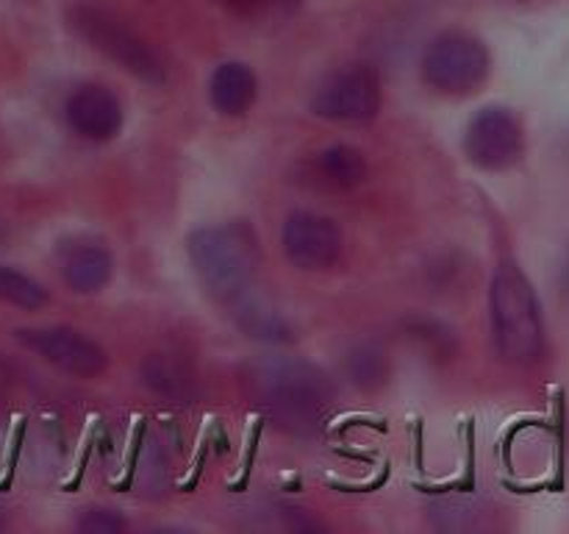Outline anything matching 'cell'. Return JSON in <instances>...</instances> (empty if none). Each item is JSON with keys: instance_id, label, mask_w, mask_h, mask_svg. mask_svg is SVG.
Returning <instances> with one entry per match:
<instances>
[{"instance_id": "1", "label": "cell", "mask_w": 569, "mask_h": 534, "mask_svg": "<svg viewBox=\"0 0 569 534\" xmlns=\"http://www.w3.org/2000/svg\"><path fill=\"white\" fill-rule=\"evenodd\" d=\"M256 387L270 415L298 434L317 432L337 398L331 378L320 367L289 356L264 362L256 373Z\"/></svg>"}, {"instance_id": "18", "label": "cell", "mask_w": 569, "mask_h": 534, "mask_svg": "<svg viewBox=\"0 0 569 534\" xmlns=\"http://www.w3.org/2000/svg\"><path fill=\"white\" fill-rule=\"evenodd\" d=\"M78 528L89 534H117L126 528V521L111 510H87V515L78 521Z\"/></svg>"}, {"instance_id": "19", "label": "cell", "mask_w": 569, "mask_h": 534, "mask_svg": "<svg viewBox=\"0 0 569 534\" xmlns=\"http://www.w3.org/2000/svg\"><path fill=\"white\" fill-rule=\"evenodd\" d=\"M144 437H148V421H139L137 428H133L131 434V456H128L126 462V476L120 478V482L114 484L117 493H128V487H131L133 476H137V467H139V454H142V445H144Z\"/></svg>"}, {"instance_id": "9", "label": "cell", "mask_w": 569, "mask_h": 534, "mask_svg": "<svg viewBox=\"0 0 569 534\" xmlns=\"http://www.w3.org/2000/svg\"><path fill=\"white\" fill-rule=\"evenodd\" d=\"M283 254L300 270H326L342 254V231L337 222L317 211H295L281 231Z\"/></svg>"}, {"instance_id": "15", "label": "cell", "mask_w": 569, "mask_h": 534, "mask_svg": "<svg viewBox=\"0 0 569 534\" xmlns=\"http://www.w3.org/2000/svg\"><path fill=\"white\" fill-rule=\"evenodd\" d=\"M142 376L144 384H148L153 393L164 395V398L172 400H183L192 395L194 382H192V373L176 359V356H150L142 367Z\"/></svg>"}, {"instance_id": "14", "label": "cell", "mask_w": 569, "mask_h": 534, "mask_svg": "<svg viewBox=\"0 0 569 534\" xmlns=\"http://www.w3.org/2000/svg\"><path fill=\"white\" fill-rule=\"evenodd\" d=\"M345 373H348L350 382L356 384L365 393H376L383 384L389 382V365L387 350L378 343H359L348 356H345Z\"/></svg>"}, {"instance_id": "12", "label": "cell", "mask_w": 569, "mask_h": 534, "mask_svg": "<svg viewBox=\"0 0 569 534\" xmlns=\"http://www.w3.org/2000/svg\"><path fill=\"white\" fill-rule=\"evenodd\" d=\"M61 273H64L67 287L89 295L98 293V289H103L111 281L114 261H111L109 250L100 248V245H81V248L70 250L64 256Z\"/></svg>"}, {"instance_id": "10", "label": "cell", "mask_w": 569, "mask_h": 534, "mask_svg": "<svg viewBox=\"0 0 569 534\" xmlns=\"http://www.w3.org/2000/svg\"><path fill=\"white\" fill-rule=\"evenodd\" d=\"M64 117L78 137L89 142H109L122 128V103L111 89L87 83L67 98Z\"/></svg>"}, {"instance_id": "5", "label": "cell", "mask_w": 569, "mask_h": 534, "mask_svg": "<svg viewBox=\"0 0 569 534\" xmlns=\"http://www.w3.org/2000/svg\"><path fill=\"white\" fill-rule=\"evenodd\" d=\"M422 81L442 95H470L492 70V59L481 39L472 33L448 31L428 44L422 56Z\"/></svg>"}, {"instance_id": "8", "label": "cell", "mask_w": 569, "mask_h": 534, "mask_svg": "<svg viewBox=\"0 0 569 534\" xmlns=\"http://www.w3.org/2000/svg\"><path fill=\"white\" fill-rule=\"evenodd\" d=\"M14 337L20 345L53 365L56 370L70 373L78 378H94L109 367V354L100 348L87 334L67 326H37V328H17Z\"/></svg>"}, {"instance_id": "2", "label": "cell", "mask_w": 569, "mask_h": 534, "mask_svg": "<svg viewBox=\"0 0 569 534\" xmlns=\"http://www.w3.org/2000/svg\"><path fill=\"white\" fill-rule=\"evenodd\" d=\"M489 315L498 354L511 365H531L545 350V320L533 284L515 261L495 270L489 289Z\"/></svg>"}, {"instance_id": "20", "label": "cell", "mask_w": 569, "mask_h": 534, "mask_svg": "<svg viewBox=\"0 0 569 534\" xmlns=\"http://www.w3.org/2000/svg\"><path fill=\"white\" fill-rule=\"evenodd\" d=\"M261 428H264V421H256L253 428H250L248 437V451H244V462H242V476L231 484L233 493H242L248 490L250 476H253V465H256V454H259V443H261Z\"/></svg>"}, {"instance_id": "7", "label": "cell", "mask_w": 569, "mask_h": 534, "mask_svg": "<svg viewBox=\"0 0 569 534\" xmlns=\"http://www.w3.org/2000/svg\"><path fill=\"white\" fill-rule=\"evenodd\" d=\"M317 117L333 122H365L381 109V78L372 67L353 65L333 72L311 98Z\"/></svg>"}, {"instance_id": "23", "label": "cell", "mask_w": 569, "mask_h": 534, "mask_svg": "<svg viewBox=\"0 0 569 534\" xmlns=\"http://www.w3.org/2000/svg\"><path fill=\"white\" fill-rule=\"evenodd\" d=\"M9 384H11V373H9V367H6L3 362H0V395H3L6 389H9Z\"/></svg>"}, {"instance_id": "24", "label": "cell", "mask_w": 569, "mask_h": 534, "mask_svg": "<svg viewBox=\"0 0 569 534\" xmlns=\"http://www.w3.org/2000/svg\"><path fill=\"white\" fill-rule=\"evenodd\" d=\"M565 273H567V284H569V265L565 267Z\"/></svg>"}, {"instance_id": "11", "label": "cell", "mask_w": 569, "mask_h": 534, "mask_svg": "<svg viewBox=\"0 0 569 534\" xmlns=\"http://www.w3.org/2000/svg\"><path fill=\"white\" fill-rule=\"evenodd\" d=\"M259 81L244 61H222L209 81V100L220 115L242 117L253 106Z\"/></svg>"}, {"instance_id": "22", "label": "cell", "mask_w": 569, "mask_h": 534, "mask_svg": "<svg viewBox=\"0 0 569 534\" xmlns=\"http://www.w3.org/2000/svg\"><path fill=\"white\" fill-rule=\"evenodd\" d=\"M217 3L226 6L228 11H233V14L250 17V14H259V11H264L267 6L276 3V0H217Z\"/></svg>"}, {"instance_id": "13", "label": "cell", "mask_w": 569, "mask_h": 534, "mask_svg": "<svg viewBox=\"0 0 569 534\" xmlns=\"http://www.w3.org/2000/svg\"><path fill=\"white\" fill-rule=\"evenodd\" d=\"M315 170L328 187L333 189H353L367 178V161L359 148L353 145H328L317 154Z\"/></svg>"}, {"instance_id": "3", "label": "cell", "mask_w": 569, "mask_h": 534, "mask_svg": "<svg viewBox=\"0 0 569 534\" xmlns=\"http://www.w3.org/2000/svg\"><path fill=\"white\" fill-rule=\"evenodd\" d=\"M187 250L203 287L222 300L242 298L259 267V245L244 222L194 228Z\"/></svg>"}, {"instance_id": "6", "label": "cell", "mask_w": 569, "mask_h": 534, "mask_svg": "<svg viewBox=\"0 0 569 534\" xmlns=\"http://www.w3.org/2000/svg\"><path fill=\"white\" fill-rule=\"evenodd\" d=\"M465 156L478 170H509L526 150L522 126L506 106H483L465 131Z\"/></svg>"}, {"instance_id": "16", "label": "cell", "mask_w": 569, "mask_h": 534, "mask_svg": "<svg viewBox=\"0 0 569 534\" xmlns=\"http://www.w3.org/2000/svg\"><path fill=\"white\" fill-rule=\"evenodd\" d=\"M237 300H239L237 320L250 337L264 339V343H287V339H292L287 317L278 315L272 306L259 304V300H242V298Z\"/></svg>"}, {"instance_id": "17", "label": "cell", "mask_w": 569, "mask_h": 534, "mask_svg": "<svg viewBox=\"0 0 569 534\" xmlns=\"http://www.w3.org/2000/svg\"><path fill=\"white\" fill-rule=\"evenodd\" d=\"M48 289L31 278L28 273L17 270L11 265H0V300L11 306H20V309H42L48 304Z\"/></svg>"}, {"instance_id": "4", "label": "cell", "mask_w": 569, "mask_h": 534, "mask_svg": "<svg viewBox=\"0 0 569 534\" xmlns=\"http://www.w3.org/2000/svg\"><path fill=\"white\" fill-rule=\"evenodd\" d=\"M70 26L98 53L109 56L114 65L137 76L139 81L156 83V87L167 81V70L161 65L159 53L137 31H131L126 22L117 20L111 11L92 3H81L70 11Z\"/></svg>"}, {"instance_id": "21", "label": "cell", "mask_w": 569, "mask_h": 534, "mask_svg": "<svg viewBox=\"0 0 569 534\" xmlns=\"http://www.w3.org/2000/svg\"><path fill=\"white\" fill-rule=\"evenodd\" d=\"M411 337L420 339V343H431L433 354H448V350H453V348H445L442 345V343L453 345V337H450V332H445L442 323H415V328H411Z\"/></svg>"}]
</instances>
